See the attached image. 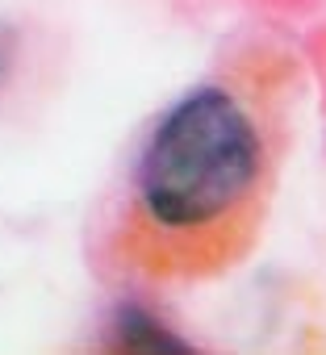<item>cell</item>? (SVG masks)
Instances as JSON below:
<instances>
[{
    "label": "cell",
    "instance_id": "cell-1",
    "mask_svg": "<svg viewBox=\"0 0 326 355\" xmlns=\"http://www.w3.org/2000/svg\"><path fill=\"white\" fill-rule=\"evenodd\" d=\"M301 92L284 46L251 42L163 109L113 197L105 263L151 284L214 280L268 222Z\"/></svg>",
    "mask_w": 326,
    "mask_h": 355
}]
</instances>
